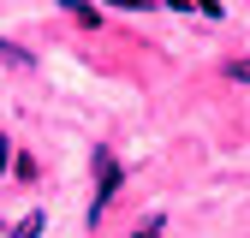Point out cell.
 Wrapping results in <instances>:
<instances>
[{"label":"cell","mask_w":250,"mask_h":238,"mask_svg":"<svg viewBox=\"0 0 250 238\" xmlns=\"http://www.w3.org/2000/svg\"><path fill=\"white\" fill-rule=\"evenodd\" d=\"M96 167H102V178H96V202H89V226L107 215V197L119 191V161L113 155H96Z\"/></svg>","instance_id":"6da1fadb"},{"label":"cell","mask_w":250,"mask_h":238,"mask_svg":"<svg viewBox=\"0 0 250 238\" xmlns=\"http://www.w3.org/2000/svg\"><path fill=\"white\" fill-rule=\"evenodd\" d=\"M66 12H72V24H83V30H102V12L83 6V0H78V6H66Z\"/></svg>","instance_id":"7a4b0ae2"},{"label":"cell","mask_w":250,"mask_h":238,"mask_svg":"<svg viewBox=\"0 0 250 238\" xmlns=\"http://www.w3.org/2000/svg\"><path fill=\"white\" fill-rule=\"evenodd\" d=\"M0 60H6V66H24V72H30V54H24V48H12V42H0Z\"/></svg>","instance_id":"3957f363"},{"label":"cell","mask_w":250,"mask_h":238,"mask_svg":"<svg viewBox=\"0 0 250 238\" xmlns=\"http://www.w3.org/2000/svg\"><path fill=\"white\" fill-rule=\"evenodd\" d=\"M36 232H42V215H24V220L12 226V238H36Z\"/></svg>","instance_id":"277c9868"},{"label":"cell","mask_w":250,"mask_h":238,"mask_svg":"<svg viewBox=\"0 0 250 238\" xmlns=\"http://www.w3.org/2000/svg\"><path fill=\"white\" fill-rule=\"evenodd\" d=\"M161 226H167V215H155V220H149V226H137L131 238H161Z\"/></svg>","instance_id":"5b68a950"},{"label":"cell","mask_w":250,"mask_h":238,"mask_svg":"<svg viewBox=\"0 0 250 238\" xmlns=\"http://www.w3.org/2000/svg\"><path fill=\"white\" fill-rule=\"evenodd\" d=\"M227 78H238V83H250V60H232V66H227Z\"/></svg>","instance_id":"8992f818"}]
</instances>
